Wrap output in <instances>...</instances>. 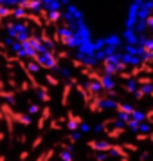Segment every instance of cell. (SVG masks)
<instances>
[{"instance_id": "1", "label": "cell", "mask_w": 153, "mask_h": 161, "mask_svg": "<svg viewBox=\"0 0 153 161\" xmlns=\"http://www.w3.org/2000/svg\"><path fill=\"white\" fill-rule=\"evenodd\" d=\"M151 96H153V89H151Z\"/></svg>"}]
</instances>
